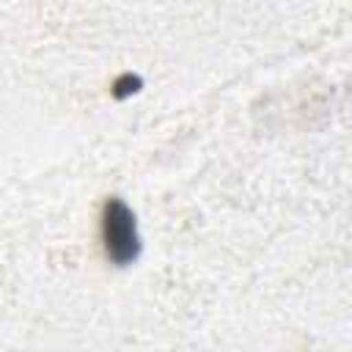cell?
<instances>
[{"instance_id":"6da1fadb","label":"cell","mask_w":352,"mask_h":352,"mask_svg":"<svg viewBox=\"0 0 352 352\" xmlns=\"http://www.w3.org/2000/svg\"><path fill=\"white\" fill-rule=\"evenodd\" d=\"M102 242L104 253L113 264L126 267L138 258L140 239H138V226L132 209L121 198H110L102 212Z\"/></svg>"}]
</instances>
